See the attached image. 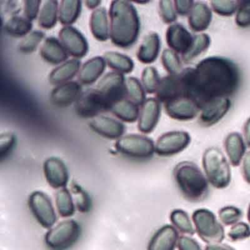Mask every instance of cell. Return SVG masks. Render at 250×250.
<instances>
[{
    "instance_id": "obj_41",
    "label": "cell",
    "mask_w": 250,
    "mask_h": 250,
    "mask_svg": "<svg viewBox=\"0 0 250 250\" xmlns=\"http://www.w3.org/2000/svg\"><path fill=\"white\" fill-rule=\"evenodd\" d=\"M239 1L236 0H212V10L221 17H231L237 12Z\"/></svg>"
},
{
    "instance_id": "obj_31",
    "label": "cell",
    "mask_w": 250,
    "mask_h": 250,
    "mask_svg": "<svg viewBox=\"0 0 250 250\" xmlns=\"http://www.w3.org/2000/svg\"><path fill=\"white\" fill-rule=\"evenodd\" d=\"M104 58L108 66L115 72L120 74H129L134 68V61L125 55L115 52H107Z\"/></svg>"
},
{
    "instance_id": "obj_14",
    "label": "cell",
    "mask_w": 250,
    "mask_h": 250,
    "mask_svg": "<svg viewBox=\"0 0 250 250\" xmlns=\"http://www.w3.org/2000/svg\"><path fill=\"white\" fill-rule=\"evenodd\" d=\"M231 107L229 98H219L206 104L200 111L199 122L203 126L215 125L228 113Z\"/></svg>"
},
{
    "instance_id": "obj_5",
    "label": "cell",
    "mask_w": 250,
    "mask_h": 250,
    "mask_svg": "<svg viewBox=\"0 0 250 250\" xmlns=\"http://www.w3.org/2000/svg\"><path fill=\"white\" fill-rule=\"evenodd\" d=\"M191 219L197 235L206 244L221 243L223 241L225 229L213 212L208 209H197L193 213Z\"/></svg>"
},
{
    "instance_id": "obj_9",
    "label": "cell",
    "mask_w": 250,
    "mask_h": 250,
    "mask_svg": "<svg viewBox=\"0 0 250 250\" xmlns=\"http://www.w3.org/2000/svg\"><path fill=\"white\" fill-rule=\"evenodd\" d=\"M124 74L112 72L106 74L97 84V88L106 98L111 106L127 99L126 85Z\"/></svg>"
},
{
    "instance_id": "obj_29",
    "label": "cell",
    "mask_w": 250,
    "mask_h": 250,
    "mask_svg": "<svg viewBox=\"0 0 250 250\" xmlns=\"http://www.w3.org/2000/svg\"><path fill=\"white\" fill-rule=\"evenodd\" d=\"M82 11L79 0H62L59 6V21L64 27L71 26L78 20Z\"/></svg>"
},
{
    "instance_id": "obj_4",
    "label": "cell",
    "mask_w": 250,
    "mask_h": 250,
    "mask_svg": "<svg viewBox=\"0 0 250 250\" xmlns=\"http://www.w3.org/2000/svg\"><path fill=\"white\" fill-rule=\"evenodd\" d=\"M203 167L209 184L214 188L223 189L230 184L231 169L229 162L217 147H209L205 150Z\"/></svg>"
},
{
    "instance_id": "obj_21",
    "label": "cell",
    "mask_w": 250,
    "mask_h": 250,
    "mask_svg": "<svg viewBox=\"0 0 250 250\" xmlns=\"http://www.w3.org/2000/svg\"><path fill=\"white\" fill-rule=\"evenodd\" d=\"M178 232L172 225H165L152 237L147 250H175L180 237Z\"/></svg>"
},
{
    "instance_id": "obj_53",
    "label": "cell",
    "mask_w": 250,
    "mask_h": 250,
    "mask_svg": "<svg viewBox=\"0 0 250 250\" xmlns=\"http://www.w3.org/2000/svg\"><path fill=\"white\" fill-rule=\"evenodd\" d=\"M102 3V1H99V0H88V1H85V5L88 9L90 10H95L97 9L98 7L101 5Z\"/></svg>"
},
{
    "instance_id": "obj_46",
    "label": "cell",
    "mask_w": 250,
    "mask_h": 250,
    "mask_svg": "<svg viewBox=\"0 0 250 250\" xmlns=\"http://www.w3.org/2000/svg\"><path fill=\"white\" fill-rule=\"evenodd\" d=\"M17 139L12 133H4L0 136V159L3 160L8 156L16 145Z\"/></svg>"
},
{
    "instance_id": "obj_3",
    "label": "cell",
    "mask_w": 250,
    "mask_h": 250,
    "mask_svg": "<svg viewBox=\"0 0 250 250\" xmlns=\"http://www.w3.org/2000/svg\"><path fill=\"white\" fill-rule=\"evenodd\" d=\"M174 179L183 197L191 203L203 201L209 192V184L204 172L195 164L182 162L173 171Z\"/></svg>"
},
{
    "instance_id": "obj_15",
    "label": "cell",
    "mask_w": 250,
    "mask_h": 250,
    "mask_svg": "<svg viewBox=\"0 0 250 250\" xmlns=\"http://www.w3.org/2000/svg\"><path fill=\"white\" fill-rule=\"evenodd\" d=\"M162 112L161 102L156 98L146 99L142 106L138 121V129L143 134H150L159 123Z\"/></svg>"
},
{
    "instance_id": "obj_1",
    "label": "cell",
    "mask_w": 250,
    "mask_h": 250,
    "mask_svg": "<svg viewBox=\"0 0 250 250\" xmlns=\"http://www.w3.org/2000/svg\"><path fill=\"white\" fill-rule=\"evenodd\" d=\"M184 97L202 108L212 100L233 96L241 84V72L236 64L222 57L212 56L200 61L195 68L180 74Z\"/></svg>"
},
{
    "instance_id": "obj_35",
    "label": "cell",
    "mask_w": 250,
    "mask_h": 250,
    "mask_svg": "<svg viewBox=\"0 0 250 250\" xmlns=\"http://www.w3.org/2000/svg\"><path fill=\"white\" fill-rule=\"evenodd\" d=\"M170 221L172 226L181 233L193 235L195 233V228L192 219H190L187 212L181 209L172 210L170 214Z\"/></svg>"
},
{
    "instance_id": "obj_10",
    "label": "cell",
    "mask_w": 250,
    "mask_h": 250,
    "mask_svg": "<svg viewBox=\"0 0 250 250\" xmlns=\"http://www.w3.org/2000/svg\"><path fill=\"white\" fill-rule=\"evenodd\" d=\"M187 131H173L162 134L155 145V152L160 156H171L185 150L191 143Z\"/></svg>"
},
{
    "instance_id": "obj_36",
    "label": "cell",
    "mask_w": 250,
    "mask_h": 250,
    "mask_svg": "<svg viewBox=\"0 0 250 250\" xmlns=\"http://www.w3.org/2000/svg\"><path fill=\"white\" fill-rule=\"evenodd\" d=\"M127 99L139 106H143L146 101V90L140 80L135 77H129L125 81Z\"/></svg>"
},
{
    "instance_id": "obj_2",
    "label": "cell",
    "mask_w": 250,
    "mask_h": 250,
    "mask_svg": "<svg viewBox=\"0 0 250 250\" xmlns=\"http://www.w3.org/2000/svg\"><path fill=\"white\" fill-rule=\"evenodd\" d=\"M109 38L115 46L128 49L137 42L140 20L135 7L128 1L115 0L109 11Z\"/></svg>"
},
{
    "instance_id": "obj_49",
    "label": "cell",
    "mask_w": 250,
    "mask_h": 250,
    "mask_svg": "<svg viewBox=\"0 0 250 250\" xmlns=\"http://www.w3.org/2000/svg\"><path fill=\"white\" fill-rule=\"evenodd\" d=\"M194 4L195 3H194L193 0H185V1L176 0V1H174V5H175L177 14L181 16V17L189 15Z\"/></svg>"
},
{
    "instance_id": "obj_44",
    "label": "cell",
    "mask_w": 250,
    "mask_h": 250,
    "mask_svg": "<svg viewBox=\"0 0 250 250\" xmlns=\"http://www.w3.org/2000/svg\"><path fill=\"white\" fill-rule=\"evenodd\" d=\"M174 2L169 0H162L159 2V15L162 21L167 24H172L177 21L176 11Z\"/></svg>"
},
{
    "instance_id": "obj_51",
    "label": "cell",
    "mask_w": 250,
    "mask_h": 250,
    "mask_svg": "<svg viewBox=\"0 0 250 250\" xmlns=\"http://www.w3.org/2000/svg\"><path fill=\"white\" fill-rule=\"evenodd\" d=\"M205 250H235L230 246L223 243H215V244H208Z\"/></svg>"
},
{
    "instance_id": "obj_45",
    "label": "cell",
    "mask_w": 250,
    "mask_h": 250,
    "mask_svg": "<svg viewBox=\"0 0 250 250\" xmlns=\"http://www.w3.org/2000/svg\"><path fill=\"white\" fill-rule=\"evenodd\" d=\"M228 235L232 241L247 239L250 237V226L245 222H238L231 226Z\"/></svg>"
},
{
    "instance_id": "obj_13",
    "label": "cell",
    "mask_w": 250,
    "mask_h": 250,
    "mask_svg": "<svg viewBox=\"0 0 250 250\" xmlns=\"http://www.w3.org/2000/svg\"><path fill=\"white\" fill-rule=\"evenodd\" d=\"M165 109L169 118L179 121H191L200 113V107L197 104L184 97L165 104Z\"/></svg>"
},
{
    "instance_id": "obj_48",
    "label": "cell",
    "mask_w": 250,
    "mask_h": 250,
    "mask_svg": "<svg viewBox=\"0 0 250 250\" xmlns=\"http://www.w3.org/2000/svg\"><path fill=\"white\" fill-rule=\"evenodd\" d=\"M178 248L179 250H203L201 246L195 239L187 235L179 237Z\"/></svg>"
},
{
    "instance_id": "obj_12",
    "label": "cell",
    "mask_w": 250,
    "mask_h": 250,
    "mask_svg": "<svg viewBox=\"0 0 250 250\" xmlns=\"http://www.w3.org/2000/svg\"><path fill=\"white\" fill-rule=\"evenodd\" d=\"M59 39L68 55L75 59L84 58L88 52V43L85 37L81 32L71 26L61 29Z\"/></svg>"
},
{
    "instance_id": "obj_23",
    "label": "cell",
    "mask_w": 250,
    "mask_h": 250,
    "mask_svg": "<svg viewBox=\"0 0 250 250\" xmlns=\"http://www.w3.org/2000/svg\"><path fill=\"white\" fill-rule=\"evenodd\" d=\"M213 19V14L207 4L197 2L188 17V26L194 33L206 31Z\"/></svg>"
},
{
    "instance_id": "obj_30",
    "label": "cell",
    "mask_w": 250,
    "mask_h": 250,
    "mask_svg": "<svg viewBox=\"0 0 250 250\" xmlns=\"http://www.w3.org/2000/svg\"><path fill=\"white\" fill-rule=\"evenodd\" d=\"M59 20V4L56 0L46 1L39 16V25L45 30L54 28Z\"/></svg>"
},
{
    "instance_id": "obj_39",
    "label": "cell",
    "mask_w": 250,
    "mask_h": 250,
    "mask_svg": "<svg viewBox=\"0 0 250 250\" xmlns=\"http://www.w3.org/2000/svg\"><path fill=\"white\" fill-rule=\"evenodd\" d=\"M161 79L159 72L154 67H146L142 74L141 82L146 92L149 94L156 93Z\"/></svg>"
},
{
    "instance_id": "obj_54",
    "label": "cell",
    "mask_w": 250,
    "mask_h": 250,
    "mask_svg": "<svg viewBox=\"0 0 250 250\" xmlns=\"http://www.w3.org/2000/svg\"><path fill=\"white\" fill-rule=\"evenodd\" d=\"M247 218H248L249 222L250 223V205L249 206L248 211H247Z\"/></svg>"
},
{
    "instance_id": "obj_26",
    "label": "cell",
    "mask_w": 250,
    "mask_h": 250,
    "mask_svg": "<svg viewBox=\"0 0 250 250\" xmlns=\"http://www.w3.org/2000/svg\"><path fill=\"white\" fill-rule=\"evenodd\" d=\"M161 39L156 33H150L143 39L137 52V58L143 64H150L157 60L160 53Z\"/></svg>"
},
{
    "instance_id": "obj_18",
    "label": "cell",
    "mask_w": 250,
    "mask_h": 250,
    "mask_svg": "<svg viewBox=\"0 0 250 250\" xmlns=\"http://www.w3.org/2000/svg\"><path fill=\"white\" fill-rule=\"evenodd\" d=\"M94 132L109 140H117L124 135L125 127L122 123L106 116H99L93 118L89 124Z\"/></svg>"
},
{
    "instance_id": "obj_37",
    "label": "cell",
    "mask_w": 250,
    "mask_h": 250,
    "mask_svg": "<svg viewBox=\"0 0 250 250\" xmlns=\"http://www.w3.org/2000/svg\"><path fill=\"white\" fill-rule=\"evenodd\" d=\"M162 65L169 75H178L183 71V64L181 58L176 52L171 49H165L162 52Z\"/></svg>"
},
{
    "instance_id": "obj_38",
    "label": "cell",
    "mask_w": 250,
    "mask_h": 250,
    "mask_svg": "<svg viewBox=\"0 0 250 250\" xmlns=\"http://www.w3.org/2000/svg\"><path fill=\"white\" fill-rule=\"evenodd\" d=\"M56 205L59 214L62 217H69L75 211L72 197L67 188H62L57 193Z\"/></svg>"
},
{
    "instance_id": "obj_32",
    "label": "cell",
    "mask_w": 250,
    "mask_h": 250,
    "mask_svg": "<svg viewBox=\"0 0 250 250\" xmlns=\"http://www.w3.org/2000/svg\"><path fill=\"white\" fill-rule=\"evenodd\" d=\"M111 112L124 122L134 123L139 119L140 111L138 105L126 99L115 104Z\"/></svg>"
},
{
    "instance_id": "obj_24",
    "label": "cell",
    "mask_w": 250,
    "mask_h": 250,
    "mask_svg": "<svg viewBox=\"0 0 250 250\" xmlns=\"http://www.w3.org/2000/svg\"><path fill=\"white\" fill-rule=\"evenodd\" d=\"M106 62L102 57H95L83 64L78 74L80 84L90 85L94 84L104 72Z\"/></svg>"
},
{
    "instance_id": "obj_34",
    "label": "cell",
    "mask_w": 250,
    "mask_h": 250,
    "mask_svg": "<svg viewBox=\"0 0 250 250\" xmlns=\"http://www.w3.org/2000/svg\"><path fill=\"white\" fill-rule=\"evenodd\" d=\"M211 43L210 37L206 33H200L194 36L192 43L187 53L182 55L183 62L189 63L197 57L206 52Z\"/></svg>"
},
{
    "instance_id": "obj_19",
    "label": "cell",
    "mask_w": 250,
    "mask_h": 250,
    "mask_svg": "<svg viewBox=\"0 0 250 250\" xmlns=\"http://www.w3.org/2000/svg\"><path fill=\"white\" fill-rule=\"evenodd\" d=\"M43 171L46 181L52 188H62L68 183V169L65 163L58 158L46 159L43 165Z\"/></svg>"
},
{
    "instance_id": "obj_50",
    "label": "cell",
    "mask_w": 250,
    "mask_h": 250,
    "mask_svg": "<svg viewBox=\"0 0 250 250\" xmlns=\"http://www.w3.org/2000/svg\"><path fill=\"white\" fill-rule=\"evenodd\" d=\"M241 164L243 178L247 184H250V151L246 153Z\"/></svg>"
},
{
    "instance_id": "obj_16",
    "label": "cell",
    "mask_w": 250,
    "mask_h": 250,
    "mask_svg": "<svg viewBox=\"0 0 250 250\" xmlns=\"http://www.w3.org/2000/svg\"><path fill=\"white\" fill-rule=\"evenodd\" d=\"M83 93L81 84L77 82H69L52 90L50 102L58 107H67L76 103Z\"/></svg>"
},
{
    "instance_id": "obj_28",
    "label": "cell",
    "mask_w": 250,
    "mask_h": 250,
    "mask_svg": "<svg viewBox=\"0 0 250 250\" xmlns=\"http://www.w3.org/2000/svg\"><path fill=\"white\" fill-rule=\"evenodd\" d=\"M90 28L93 37L99 42H104L109 38V24L106 8H99L92 13Z\"/></svg>"
},
{
    "instance_id": "obj_25",
    "label": "cell",
    "mask_w": 250,
    "mask_h": 250,
    "mask_svg": "<svg viewBox=\"0 0 250 250\" xmlns=\"http://www.w3.org/2000/svg\"><path fill=\"white\" fill-rule=\"evenodd\" d=\"M224 146L229 164L233 167L239 166L247 150V145L244 137L239 133H230L225 138Z\"/></svg>"
},
{
    "instance_id": "obj_47",
    "label": "cell",
    "mask_w": 250,
    "mask_h": 250,
    "mask_svg": "<svg viewBox=\"0 0 250 250\" xmlns=\"http://www.w3.org/2000/svg\"><path fill=\"white\" fill-rule=\"evenodd\" d=\"M42 1H24V15L29 21H34L37 19L40 10Z\"/></svg>"
},
{
    "instance_id": "obj_40",
    "label": "cell",
    "mask_w": 250,
    "mask_h": 250,
    "mask_svg": "<svg viewBox=\"0 0 250 250\" xmlns=\"http://www.w3.org/2000/svg\"><path fill=\"white\" fill-rule=\"evenodd\" d=\"M45 33L40 30H36L27 35L20 42L19 49L21 53L30 54L37 49L42 41L44 39Z\"/></svg>"
},
{
    "instance_id": "obj_43",
    "label": "cell",
    "mask_w": 250,
    "mask_h": 250,
    "mask_svg": "<svg viewBox=\"0 0 250 250\" xmlns=\"http://www.w3.org/2000/svg\"><path fill=\"white\" fill-rule=\"evenodd\" d=\"M235 21L236 25L241 28L250 27V0L239 1Z\"/></svg>"
},
{
    "instance_id": "obj_20",
    "label": "cell",
    "mask_w": 250,
    "mask_h": 250,
    "mask_svg": "<svg viewBox=\"0 0 250 250\" xmlns=\"http://www.w3.org/2000/svg\"><path fill=\"white\" fill-rule=\"evenodd\" d=\"M155 94L156 99L164 104L184 97L182 82L180 74L168 75L161 79L159 87Z\"/></svg>"
},
{
    "instance_id": "obj_33",
    "label": "cell",
    "mask_w": 250,
    "mask_h": 250,
    "mask_svg": "<svg viewBox=\"0 0 250 250\" xmlns=\"http://www.w3.org/2000/svg\"><path fill=\"white\" fill-rule=\"evenodd\" d=\"M33 29L32 21L25 17L13 16L5 23L4 30L11 37L23 38L30 34Z\"/></svg>"
},
{
    "instance_id": "obj_8",
    "label": "cell",
    "mask_w": 250,
    "mask_h": 250,
    "mask_svg": "<svg viewBox=\"0 0 250 250\" xmlns=\"http://www.w3.org/2000/svg\"><path fill=\"white\" fill-rule=\"evenodd\" d=\"M112 106L98 89H88L82 93L75 103L76 113L83 118H93L111 111Z\"/></svg>"
},
{
    "instance_id": "obj_6",
    "label": "cell",
    "mask_w": 250,
    "mask_h": 250,
    "mask_svg": "<svg viewBox=\"0 0 250 250\" xmlns=\"http://www.w3.org/2000/svg\"><path fill=\"white\" fill-rule=\"evenodd\" d=\"M81 228L78 222L68 219L51 229L45 236V242L51 250H67L78 241Z\"/></svg>"
},
{
    "instance_id": "obj_22",
    "label": "cell",
    "mask_w": 250,
    "mask_h": 250,
    "mask_svg": "<svg viewBox=\"0 0 250 250\" xmlns=\"http://www.w3.org/2000/svg\"><path fill=\"white\" fill-rule=\"evenodd\" d=\"M40 55L45 62L54 65L64 63L68 58V53L61 42L54 37L45 39L41 48Z\"/></svg>"
},
{
    "instance_id": "obj_42",
    "label": "cell",
    "mask_w": 250,
    "mask_h": 250,
    "mask_svg": "<svg viewBox=\"0 0 250 250\" xmlns=\"http://www.w3.org/2000/svg\"><path fill=\"white\" fill-rule=\"evenodd\" d=\"M219 220L225 226H232L238 223L242 217V212L235 206H228L222 208L218 213Z\"/></svg>"
},
{
    "instance_id": "obj_7",
    "label": "cell",
    "mask_w": 250,
    "mask_h": 250,
    "mask_svg": "<svg viewBox=\"0 0 250 250\" xmlns=\"http://www.w3.org/2000/svg\"><path fill=\"white\" fill-rule=\"evenodd\" d=\"M115 147L124 156L139 160L150 159L156 153L153 140L138 134L121 137L117 141Z\"/></svg>"
},
{
    "instance_id": "obj_11",
    "label": "cell",
    "mask_w": 250,
    "mask_h": 250,
    "mask_svg": "<svg viewBox=\"0 0 250 250\" xmlns=\"http://www.w3.org/2000/svg\"><path fill=\"white\" fill-rule=\"evenodd\" d=\"M29 206L33 216L44 228H50L57 220L56 213L49 197L42 191H35L29 198Z\"/></svg>"
},
{
    "instance_id": "obj_52",
    "label": "cell",
    "mask_w": 250,
    "mask_h": 250,
    "mask_svg": "<svg viewBox=\"0 0 250 250\" xmlns=\"http://www.w3.org/2000/svg\"><path fill=\"white\" fill-rule=\"evenodd\" d=\"M244 139L247 147L250 148V118L246 121L244 126Z\"/></svg>"
},
{
    "instance_id": "obj_27",
    "label": "cell",
    "mask_w": 250,
    "mask_h": 250,
    "mask_svg": "<svg viewBox=\"0 0 250 250\" xmlns=\"http://www.w3.org/2000/svg\"><path fill=\"white\" fill-rule=\"evenodd\" d=\"M81 62L78 59H72L57 67L51 72L49 81L52 85L60 86L69 83L80 72Z\"/></svg>"
},
{
    "instance_id": "obj_17",
    "label": "cell",
    "mask_w": 250,
    "mask_h": 250,
    "mask_svg": "<svg viewBox=\"0 0 250 250\" xmlns=\"http://www.w3.org/2000/svg\"><path fill=\"white\" fill-rule=\"evenodd\" d=\"M191 33L180 24L169 26L166 32V42L171 50L177 54L184 55L188 52L193 42Z\"/></svg>"
}]
</instances>
